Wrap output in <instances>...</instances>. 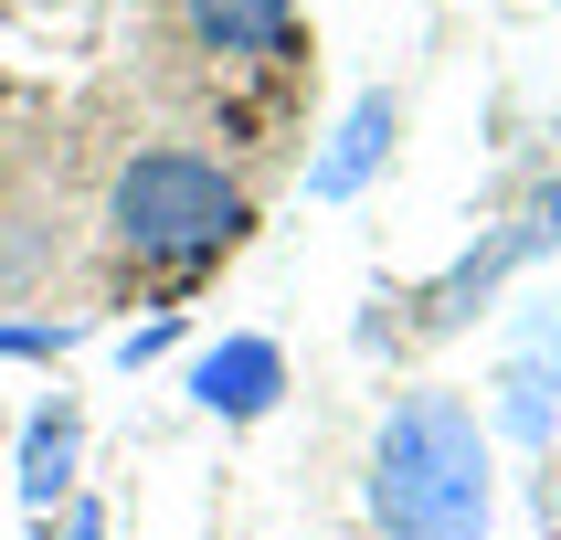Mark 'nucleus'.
Wrapping results in <instances>:
<instances>
[{
  "mask_svg": "<svg viewBox=\"0 0 561 540\" xmlns=\"http://www.w3.org/2000/svg\"><path fill=\"white\" fill-rule=\"evenodd\" d=\"M371 519L392 540H488V424L456 392H392L371 435Z\"/></svg>",
  "mask_w": 561,
  "mask_h": 540,
  "instance_id": "1",
  "label": "nucleus"
},
{
  "mask_svg": "<svg viewBox=\"0 0 561 540\" xmlns=\"http://www.w3.org/2000/svg\"><path fill=\"white\" fill-rule=\"evenodd\" d=\"M106 233L149 265H202L244 233V181L202 149H138L106 181Z\"/></svg>",
  "mask_w": 561,
  "mask_h": 540,
  "instance_id": "2",
  "label": "nucleus"
},
{
  "mask_svg": "<svg viewBox=\"0 0 561 540\" xmlns=\"http://www.w3.org/2000/svg\"><path fill=\"white\" fill-rule=\"evenodd\" d=\"M551 233H561V191H540L530 212H519V222H499V233H488V244H477L467 265H456L435 297H424V329H456L467 308H488V297H499V276H508V265H530Z\"/></svg>",
  "mask_w": 561,
  "mask_h": 540,
  "instance_id": "3",
  "label": "nucleus"
},
{
  "mask_svg": "<svg viewBox=\"0 0 561 540\" xmlns=\"http://www.w3.org/2000/svg\"><path fill=\"white\" fill-rule=\"evenodd\" d=\"M499 424L519 445H540L561 424V297L551 308H530V329H519V349H508V371H499Z\"/></svg>",
  "mask_w": 561,
  "mask_h": 540,
  "instance_id": "4",
  "label": "nucleus"
},
{
  "mask_svg": "<svg viewBox=\"0 0 561 540\" xmlns=\"http://www.w3.org/2000/svg\"><path fill=\"white\" fill-rule=\"evenodd\" d=\"M286 392V349L276 340H213L191 360V403L222 413V424H254V413H276Z\"/></svg>",
  "mask_w": 561,
  "mask_h": 540,
  "instance_id": "5",
  "label": "nucleus"
},
{
  "mask_svg": "<svg viewBox=\"0 0 561 540\" xmlns=\"http://www.w3.org/2000/svg\"><path fill=\"white\" fill-rule=\"evenodd\" d=\"M392 138H403V106H392V95H350L340 138L308 159V191H318V202H350V191L381 170V149H392Z\"/></svg>",
  "mask_w": 561,
  "mask_h": 540,
  "instance_id": "6",
  "label": "nucleus"
},
{
  "mask_svg": "<svg viewBox=\"0 0 561 540\" xmlns=\"http://www.w3.org/2000/svg\"><path fill=\"white\" fill-rule=\"evenodd\" d=\"M75 456H85V424H75V403H43V413L22 424V508H32V519L75 508Z\"/></svg>",
  "mask_w": 561,
  "mask_h": 540,
  "instance_id": "7",
  "label": "nucleus"
},
{
  "mask_svg": "<svg viewBox=\"0 0 561 540\" xmlns=\"http://www.w3.org/2000/svg\"><path fill=\"white\" fill-rule=\"evenodd\" d=\"M202 54H276L297 32V0H181Z\"/></svg>",
  "mask_w": 561,
  "mask_h": 540,
  "instance_id": "8",
  "label": "nucleus"
},
{
  "mask_svg": "<svg viewBox=\"0 0 561 540\" xmlns=\"http://www.w3.org/2000/svg\"><path fill=\"white\" fill-rule=\"evenodd\" d=\"M159 349H170V318H149V329H127V340H117V360L138 371V360H159Z\"/></svg>",
  "mask_w": 561,
  "mask_h": 540,
  "instance_id": "9",
  "label": "nucleus"
},
{
  "mask_svg": "<svg viewBox=\"0 0 561 540\" xmlns=\"http://www.w3.org/2000/svg\"><path fill=\"white\" fill-rule=\"evenodd\" d=\"M64 540H106V508H95V498H75V508H64Z\"/></svg>",
  "mask_w": 561,
  "mask_h": 540,
  "instance_id": "10",
  "label": "nucleus"
},
{
  "mask_svg": "<svg viewBox=\"0 0 561 540\" xmlns=\"http://www.w3.org/2000/svg\"><path fill=\"white\" fill-rule=\"evenodd\" d=\"M75 329H0V349H64Z\"/></svg>",
  "mask_w": 561,
  "mask_h": 540,
  "instance_id": "11",
  "label": "nucleus"
}]
</instances>
